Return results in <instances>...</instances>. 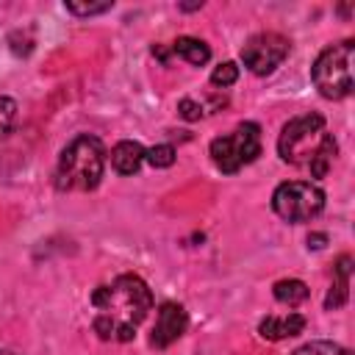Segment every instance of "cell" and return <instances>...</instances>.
I'll return each instance as SVG.
<instances>
[{
    "label": "cell",
    "instance_id": "cell-18",
    "mask_svg": "<svg viewBox=\"0 0 355 355\" xmlns=\"http://www.w3.org/2000/svg\"><path fill=\"white\" fill-rule=\"evenodd\" d=\"M291 355H347V352L333 341H311V344H302L300 349H294Z\"/></svg>",
    "mask_w": 355,
    "mask_h": 355
},
{
    "label": "cell",
    "instance_id": "cell-17",
    "mask_svg": "<svg viewBox=\"0 0 355 355\" xmlns=\"http://www.w3.org/2000/svg\"><path fill=\"white\" fill-rule=\"evenodd\" d=\"M17 122V103L11 97H0V139H6L14 130Z\"/></svg>",
    "mask_w": 355,
    "mask_h": 355
},
{
    "label": "cell",
    "instance_id": "cell-13",
    "mask_svg": "<svg viewBox=\"0 0 355 355\" xmlns=\"http://www.w3.org/2000/svg\"><path fill=\"white\" fill-rule=\"evenodd\" d=\"M275 300L283 302V305H300L308 300V286L297 277H286V280H277L275 288H272Z\"/></svg>",
    "mask_w": 355,
    "mask_h": 355
},
{
    "label": "cell",
    "instance_id": "cell-8",
    "mask_svg": "<svg viewBox=\"0 0 355 355\" xmlns=\"http://www.w3.org/2000/svg\"><path fill=\"white\" fill-rule=\"evenodd\" d=\"M189 327V316H186V308L178 305V302H161L158 308V316H155V324H153V336H150V344L155 349H166L169 344H175Z\"/></svg>",
    "mask_w": 355,
    "mask_h": 355
},
{
    "label": "cell",
    "instance_id": "cell-15",
    "mask_svg": "<svg viewBox=\"0 0 355 355\" xmlns=\"http://www.w3.org/2000/svg\"><path fill=\"white\" fill-rule=\"evenodd\" d=\"M236 80H239V67H236L233 61H222V64H216L214 72H211V83H214V86L227 89V86H233Z\"/></svg>",
    "mask_w": 355,
    "mask_h": 355
},
{
    "label": "cell",
    "instance_id": "cell-6",
    "mask_svg": "<svg viewBox=\"0 0 355 355\" xmlns=\"http://www.w3.org/2000/svg\"><path fill=\"white\" fill-rule=\"evenodd\" d=\"M272 208L286 222H311L324 208V191L308 180H286L275 189Z\"/></svg>",
    "mask_w": 355,
    "mask_h": 355
},
{
    "label": "cell",
    "instance_id": "cell-11",
    "mask_svg": "<svg viewBox=\"0 0 355 355\" xmlns=\"http://www.w3.org/2000/svg\"><path fill=\"white\" fill-rule=\"evenodd\" d=\"M144 164V147L139 141H119L111 150V166L119 175H136Z\"/></svg>",
    "mask_w": 355,
    "mask_h": 355
},
{
    "label": "cell",
    "instance_id": "cell-21",
    "mask_svg": "<svg viewBox=\"0 0 355 355\" xmlns=\"http://www.w3.org/2000/svg\"><path fill=\"white\" fill-rule=\"evenodd\" d=\"M0 355H14V352H8V349H0Z\"/></svg>",
    "mask_w": 355,
    "mask_h": 355
},
{
    "label": "cell",
    "instance_id": "cell-9",
    "mask_svg": "<svg viewBox=\"0 0 355 355\" xmlns=\"http://www.w3.org/2000/svg\"><path fill=\"white\" fill-rule=\"evenodd\" d=\"M305 330V316L302 313H286V316H263L258 322V333L269 341H283L294 338Z\"/></svg>",
    "mask_w": 355,
    "mask_h": 355
},
{
    "label": "cell",
    "instance_id": "cell-12",
    "mask_svg": "<svg viewBox=\"0 0 355 355\" xmlns=\"http://www.w3.org/2000/svg\"><path fill=\"white\" fill-rule=\"evenodd\" d=\"M172 53L180 55L183 61H189L191 67H202V64H208V58H211V47H208L202 39H194V36H180V39H175Z\"/></svg>",
    "mask_w": 355,
    "mask_h": 355
},
{
    "label": "cell",
    "instance_id": "cell-2",
    "mask_svg": "<svg viewBox=\"0 0 355 355\" xmlns=\"http://www.w3.org/2000/svg\"><path fill=\"white\" fill-rule=\"evenodd\" d=\"M277 153L286 164H300L311 178H324L336 158V139L324 130V116L302 114L283 125L277 139Z\"/></svg>",
    "mask_w": 355,
    "mask_h": 355
},
{
    "label": "cell",
    "instance_id": "cell-20",
    "mask_svg": "<svg viewBox=\"0 0 355 355\" xmlns=\"http://www.w3.org/2000/svg\"><path fill=\"white\" fill-rule=\"evenodd\" d=\"M324 241H327V236H324V233H311V236H308V247H313V250H322V247H324Z\"/></svg>",
    "mask_w": 355,
    "mask_h": 355
},
{
    "label": "cell",
    "instance_id": "cell-14",
    "mask_svg": "<svg viewBox=\"0 0 355 355\" xmlns=\"http://www.w3.org/2000/svg\"><path fill=\"white\" fill-rule=\"evenodd\" d=\"M175 158H178V153H175L172 144H155V147L144 150V161H147L150 166H155V169H166V166H172Z\"/></svg>",
    "mask_w": 355,
    "mask_h": 355
},
{
    "label": "cell",
    "instance_id": "cell-10",
    "mask_svg": "<svg viewBox=\"0 0 355 355\" xmlns=\"http://www.w3.org/2000/svg\"><path fill=\"white\" fill-rule=\"evenodd\" d=\"M349 272H352V258L349 255H341L333 266V286L324 297V308L327 311H336L347 302V294H349Z\"/></svg>",
    "mask_w": 355,
    "mask_h": 355
},
{
    "label": "cell",
    "instance_id": "cell-7",
    "mask_svg": "<svg viewBox=\"0 0 355 355\" xmlns=\"http://www.w3.org/2000/svg\"><path fill=\"white\" fill-rule=\"evenodd\" d=\"M288 39L266 31V33H255L244 42L241 47V61L252 75H272L288 55Z\"/></svg>",
    "mask_w": 355,
    "mask_h": 355
},
{
    "label": "cell",
    "instance_id": "cell-19",
    "mask_svg": "<svg viewBox=\"0 0 355 355\" xmlns=\"http://www.w3.org/2000/svg\"><path fill=\"white\" fill-rule=\"evenodd\" d=\"M178 114L186 119V122H197L205 111H202V105L197 103V100H191V97H183L180 103H178Z\"/></svg>",
    "mask_w": 355,
    "mask_h": 355
},
{
    "label": "cell",
    "instance_id": "cell-1",
    "mask_svg": "<svg viewBox=\"0 0 355 355\" xmlns=\"http://www.w3.org/2000/svg\"><path fill=\"white\" fill-rule=\"evenodd\" d=\"M94 319L92 327L103 341H133L139 324L153 308L147 283L136 275H119L116 280L92 291Z\"/></svg>",
    "mask_w": 355,
    "mask_h": 355
},
{
    "label": "cell",
    "instance_id": "cell-5",
    "mask_svg": "<svg viewBox=\"0 0 355 355\" xmlns=\"http://www.w3.org/2000/svg\"><path fill=\"white\" fill-rule=\"evenodd\" d=\"M258 155H261V128L255 122H241L233 133L211 141V161L225 175H236Z\"/></svg>",
    "mask_w": 355,
    "mask_h": 355
},
{
    "label": "cell",
    "instance_id": "cell-16",
    "mask_svg": "<svg viewBox=\"0 0 355 355\" xmlns=\"http://www.w3.org/2000/svg\"><path fill=\"white\" fill-rule=\"evenodd\" d=\"M64 8L75 17H94V14H103V11H111L114 3L111 0H103V3H64Z\"/></svg>",
    "mask_w": 355,
    "mask_h": 355
},
{
    "label": "cell",
    "instance_id": "cell-4",
    "mask_svg": "<svg viewBox=\"0 0 355 355\" xmlns=\"http://www.w3.org/2000/svg\"><path fill=\"white\" fill-rule=\"evenodd\" d=\"M352 58H355V42L344 39L338 44H330L319 53V58L311 67L313 86L327 100H344L352 92Z\"/></svg>",
    "mask_w": 355,
    "mask_h": 355
},
{
    "label": "cell",
    "instance_id": "cell-3",
    "mask_svg": "<svg viewBox=\"0 0 355 355\" xmlns=\"http://www.w3.org/2000/svg\"><path fill=\"white\" fill-rule=\"evenodd\" d=\"M105 169V150L100 139L83 133L75 136L58 155L55 186L61 191H92L100 186Z\"/></svg>",
    "mask_w": 355,
    "mask_h": 355
}]
</instances>
